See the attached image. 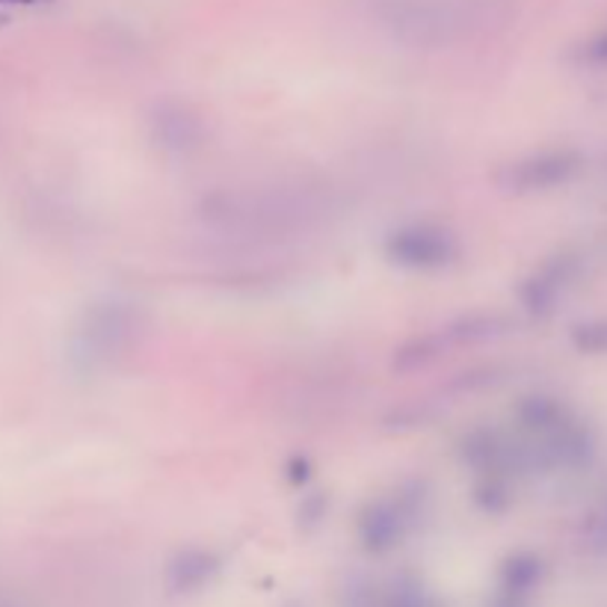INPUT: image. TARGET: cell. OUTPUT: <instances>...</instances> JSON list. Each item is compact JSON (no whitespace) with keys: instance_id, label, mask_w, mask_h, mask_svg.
<instances>
[{"instance_id":"1","label":"cell","mask_w":607,"mask_h":607,"mask_svg":"<svg viewBox=\"0 0 607 607\" xmlns=\"http://www.w3.org/2000/svg\"><path fill=\"white\" fill-rule=\"evenodd\" d=\"M575 276H578V259H575V255H566V259H557L554 264H548L543 279L536 282V308H543V312L554 308V303L560 300L563 291L571 285V279Z\"/></svg>"},{"instance_id":"2","label":"cell","mask_w":607,"mask_h":607,"mask_svg":"<svg viewBox=\"0 0 607 607\" xmlns=\"http://www.w3.org/2000/svg\"><path fill=\"white\" fill-rule=\"evenodd\" d=\"M571 341L587 353H607V321L584 323L571 332Z\"/></svg>"},{"instance_id":"3","label":"cell","mask_w":607,"mask_h":607,"mask_svg":"<svg viewBox=\"0 0 607 607\" xmlns=\"http://www.w3.org/2000/svg\"><path fill=\"white\" fill-rule=\"evenodd\" d=\"M587 545H589V552L596 554V557H605L607 560V500L596 509V513H593V516H589Z\"/></svg>"},{"instance_id":"4","label":"cell","mask_w":607,"mask_h":607,"mask_svg":"<svg viewBox=\"0 0 607 607\" xmlns=\"http://www.w3.org/2000/svg\"><path fill=\"white\" fill-rule=\"evenodd\" d=\"M589 65H607V33L598 37L593 45H587V54H584Z\"/></svg>"}]
</instances>
